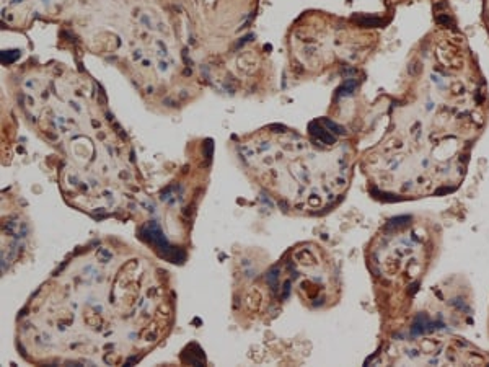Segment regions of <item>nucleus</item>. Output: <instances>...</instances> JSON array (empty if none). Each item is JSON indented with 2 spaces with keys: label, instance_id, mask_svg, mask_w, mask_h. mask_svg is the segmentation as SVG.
Here are the masks:
<instances>
[{
  "label": "nucleus",
  "instance_id": "1",
  "mask_svg": "<svg viewBox=\"0 0 489 367\" xmlns=\"http://www.w3.org/2000/svg\"><path fill=\"white\" fill-rule=\"evenodd\" d=\"M310 131L315 134V136L321 140V142H325V144H333L334 142V136H329V134L325 131V129H321V127H318L315 122L313 124H310Z\"/></svg>",
  "mask_w": 489,
  "mask_h": 367
},
{
  "label": "nucleus",
  "instance_id": "2",
  "mask_svg": "<svg viewBox=\"0 0 489 367\" xmlns=\"http://www.w3.org/2000/svg\"><path fill=\"white\" fill-rule=\"evenodd\" d=\"M18 56H20V52H18V51H5V52H2V62H13V60L18 57Z\"/></svg>",
  "mask_w": 489,
  "mask_h": 367
}]
</instances>
